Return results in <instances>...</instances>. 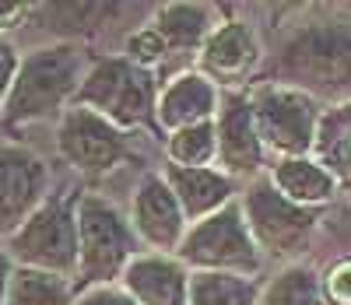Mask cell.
Listing matches in <instances>:
<instances>
[{"label":"cell","mask_w":351,"mask_h":305,"mask_svg":"<svg viewBox=\"0 0 351 305\" xmlns=\"http://www.w3.org/2000/svg\"><path fill=\"white\" fill-rule=\"evenodd\" d=\"M256 81H278L309 91L324 106L351 99V18L313 11L288 25L278 46L267 53Z\"/></svg>","instance_id":"6da1fadb"},{"label":"cell","mask_w":351,"mask_h":305,"mask_svg":"<svg viewBox=\"0 0 351 305\" xmlns=\"http://www.w3.org/2000/svg\"><path fill=\"white\" fill-rule=\"evenodd\" d=\"M88 64H92V53L77 42H39L21 53L18 77L0 109V130L14 137L25 127L56 123L77 102Z\"/></svg>","instance_id":"7a4b0ae2"},{"label":"cell","mask_w":351,"mask_h":305,"mask_svg":"<svg viewBox=\"0 0 351 305\" xmlns=\"http://www.w3.org/2000/svg\"><path fill=\"white\" fill-rule=\"evenodd\" d=\"M158 88H162L158 71L130 64L123 53H106V56H92L74 106L95 109L109 123L123 127L130 134L158 130L155 127Z\"/></svg>","instance_id":"3957f363"},{"label":"cell","mask_w":351,"mask_h":305,"mask_svg":"<svg viewBox=\"0 0 351 305\" xmlns=\"http://www.w3.org/2000/svg\"><path fill=\"white\" fill-rule=\"evenodd\" d=\"M137 253H141V239L127 218V210H120L102 193H81L74 288L84 291L92 284H116Z\"/></svg>","instance_id":"277c9868"},{"label":"cell","mask_w":351,"mask_h":305,"mask_svg":"<svg viewBox=\"0 0 351 305\" xmlns=\"http://www.w3.org/2000/svg\"><path fill=\"white\" fill-rule=\"evenodd\" d=\"M77 186L53 190L28 221L4 242L18 267L49 270L60 278H77Z\"/></svg>","instance_id":"5b68a950"},{"label":"cell","mask_w":351,"mask_h":305,"mask_svg":"<svg viewBox=\"0 0 351 305\" xmlns=\"http://www.w3.org/2000/svg\"><path fill=\"white\" fill-rule=\"evenodd\" d=\"M250 102H253L256 130L263 137V147H267L271 162L313 155L319 123H324V112H327L324 102L313 99L309 91L278 84V81H253Z\"/></svg>","instance_id":"8992f818"},{"label":"cell","mask_w":351,"mask_h":305,"mask_svg":"<svg viewBox=\"0 0 351 305\" xmlns=\"http://www.w3.org/2000/svg\"><path fill=\"white\" fill-rule=\"evenodd\" d=\"M239 207L246 215V225L256 239V246L263 256H274V260H291L299 256L309 239L316 235L319 221H324V210L316 207H302L295 200H288L271 175L263 172L256 179H250L243 193H239Z\"/></svg>","instance_id":"52a82bcc"},{"label":"cell","mask_w":351,"mask_h":305,"mask_svg":"<svg viewBox=\"0 0 351 305\" xmlns=\"http://www.w3.org/2000/svg\"><path fill=\"white\" fill-rule=\"evenodd\" d=\"M190 270H218V273H243V278H256L263 256L256 239L246 225V215L239 200L228 204L215 215L200 218L186 228L180 249H176Z\"/></svg>","instance_id":"ba28073f"},{"label":"cell","mask_w":351,"mask_h":305,"mask_svg":"<svg viewBox=\"0 0 351 305\" xmlns=\"http://www.w3.org/2000/svg\"><path fill=\"white\" fill-rule=\"evenodd\" d=\"M56 155L67 169H74L84 179H102L123 169L134 158V134L109 123L106 116L84 106H71L56 119Z\"/></svg>","instance_id":"9c48e42d"},{"label":"cell","mask_w":351,"mask_h":305,"mask_svg":"<svg viewBox=\"0 0 351 305\" xmlns=\"http://www.w3.org/2000/svg\"><path fill=\"white\" fill-rule=\"evenodd\" d=\"M263 64H267L263 39L243 18H221L193 60V67L200 74H208L221 91L250 88L260 77Z\"/></svg>","instance_id":"30bf717a"},{"label":"cell","mask_w":351,"mask_h":305,"mask_svg":"<svg viewBox=\"0 0 351 305\" xmlns=\"http://www.w3.org/2000/svg\"><path fill=\"white\" fill-rule=\"evenodd\" d=\"M49 193L53 172L39 151L21 141H0V242H8Z\"/></svg>","instance_id":"8fae6325"},{"label":"cell","mask_w":351,"mask_h":305,"mask_svg":"<svg viewBox=\"0 0 351 305\" xmlns=\"http://www.w3.org/2000/svg\"><path fill=\"white\" fill-rule=\"evenodd\" d=\"M215 137H218V169L228 172L232 179H239L243 186L250 179L267 172L271 155H267L263 137L256 130L250 88L221 91V106L215 116Z\"/></svg>","instance_id":"7c38bea8"},{"label":"cell","mask_w":351,"mask_h":305,"mask_svg":"<svg viewBox=\"0 0 351 305\" xmlns=\"http://www.w3.org/2000/svg\"><path fill=\"white\" fill-rule=\"evenodd\" d=\"M127 218H130L144 249L172 253V256H176V249H180V242L190 228V221H186L183 207H180V200H176L162 169H152V172L141 175V182L130 193Z\"/></svg>","instance_id":"4fadbf2b"},{"label":"cell","mask_w":351,"mask_h":305,"mask_svg":"<svg viewBox=\"0 0 351 305\" xmlns=\"http://www.w3.org/2000/svg\"><path fill=\"white\" fill-rule=\"evenodd\" d=\"M218 106H221V88L197 67H180L158 88L155 127L158 134H172L193 123H211L218 116Z\"/></svg>","instance_id":"5bb4252c"},{"label":"cell","mask_w":351,"mask_h":305,"mask_svg":"<svg viewBox=\"0 0 351 305\" xmlns=\"http://www.w3.org/2000/svg\"><path fill=\"white\" fill-rule=\"evenodd\" d=\"M130 0H43L36 25L49 36V42H77L88 46L120 25Z\"/></svg>","instance_id":"9a60e30c"},{"label":"cell","mask_w":351,"mask_h":305,"mask_svg":"<svg viewBox=\"0 0 351 305\" xmlns=\"http://www.w3.org/2000/svg\"><path fill=\"white\" fill-rule=\"evenodd\" d=\"M190 278L193 270L180 256L141 249L127 263L120 284L137 305H190Z\"/></svg>","instance_id":"2e32d148"},{"label":"cell","mask_w":351,"mask_h":305,"mask_svg":"<svg viewBox=\"0 0 351 305\" xmlns=\"http://www.w3.org/2000/svg\"><path fill=\"white\" fill-rule=\"evenodd\" d=\"M225 14L211 4V0H165L158 4L148 18V25L158 32V39L169 49V60H186L200 53V46L208 42L215 32V25Z\"/></svg>","instance_id":"e0dca14e"},{"label":"cell","mask_w":351,"mask_h":305,"mask_svg":"<svg viewBox=\"0 0 351 305\" xmlns=\"http://www.w3.org/2000/svg\"><path fill=\"white\" fill-rule=\"evenodd\" d=\"M169 186L176 193V200H180L186 221H200L215 215V210L236 204L239 193H243V182L232 179L228 172H221L218 165H204V169H180V165H165L162 169Z\"/></svg>","instance_id":"ac0fdd59"},{"label":"cell","mask_w":351,"mask_h":305,"mask_svg":"<svg viewBox=\"0 0 351 305\" xmlns=\"http://www.w3.org/2000/svg\"><path fill=\"white\" fill-rule=\"evenodd\" d=\"M267 175L271 182L288 197L302 207H316L324 210L327 204H334L341 197L337 190V179L334 172L319 162L316 155H295V158H274L267 165Z\"/></svg>","instance_id":"d6986e66"},{"label":"cell","mask_w":351,"mask_h":305,"mask_svg":"<svg viewBox=\"0 0 351 305\" xmlns=\"http://www.w3.org/2000/svg\"><path fill=\"white\" fill-rule=\"evenodd\" d=\"M313 155L334 172L341 197L351 204V99L341 106H327Z\"/></svg>","instance_id":"ffe728a7"},{"label":"cell","mask_w":351,"mask_h":305,"mask_svg":"<svg viewBox=\"0 0 351 305\" xmlns=\"http://www.w3.org/2000/svg\"><path fill=\"white\" fill-rule=\"evenodd\" d=\"M256 305H334L324 291V278L309 263H288L260 288Z\"/></svg>","instance_id":"44dd1931"},{"label":"cell","mask_w":351,"mask_h":305,"mask_svg":"<svg viewBox=\"0 0 351 305\" xmlns=\"http://www.w3.org/2000/svg\"><path fill=\"white\" fill-rule=\"evenodd\" d=\"M77 288L71 278L49 270H32V267H14V278L8 288L4 305H74Z\"/></svg>","instance_id":"7402d4cb"},{"label":"cell","mask_w":351,"mask_h":305,"mask_svg":"<svg viewBox=\"0 0 351 305\" xmlns=\"http://www.w3.org/2000/svg\"><path fill=\"white\" fill-rule=\"evenodd\" d=\"M260 284L243 273L193 270L190 278V305H256Z\"/></svg>","instance_id":"603a6c76"},{"label":"cell","mask_w":351,"mask_h":305,"mask_svg":"<svg viewBox=\"0 0 351 305\" xmlns=\"http://www.w3.org/2000/svg\"><path fill=\"white\" fill-rule=\"evenodd\" d=\"M165 165H180V169L218 165L215 119H211V123H193V127L165 134Z\"/></svg>","instance_id":"cb8c5ba5"},{"label":"cell","mask_w":351,"mask_h":305,"mask_svg":"<svg viewBox=\"0 0 351 305\" xmlns=\"http://www.w3.org/2000/svg\"><path fill=\"white\" fill-rule=\"evenodd\" d=\"M130 64H137V67H148V71H158L162 74V67L169 64V49H165V42L158 39V32L144 21V25H137V28H130V32L123 36V49H120Z\"/></svg>","instance_id":"d4e9b609"},{"label":"cell","mask_w":351,"mask_h":305,"mask_svg":"<svg viewBox=\"0 0 351 305\" xmlns=\"http://www.w3.org/2000/svg\"><path fill=\"white\" fill-rule=\"evenodd\" d=\"M256 4H260L263 14H267V21H271L274 28H281V32H285L288 25L302 21L306 14H313V11L319 8L316 0H256Z\"/></svg>","instance_id":"484cf974"},{"label":"cell","mask_w":351,"mask_h":305,"mask_svg":"<svg viewBox=\"0 0 351 305\" xmlns=\"http://www.w3.org/2000/svg\"><path fill=\"white\" fill-rule=\"evenodd\" d=\"M74 305H137V302L120 281H116V284H92V288L77 291Z\"/></svg>","instance_id":"4316f807"},{"label":"cell","mask_w":351,"mask_h":305,"mask_svg":"<svg viewBox=\"0 0 351 305\" xmlns=\"http://www.w3.org/2000/svg\"><path fill=\"white\" fill-rule=\"evenodd\" d=\"M324 291L334 305H351V256L337 260L330 270H327V278H324Z\"/></svg>","instance_id":"83f0119b"},{"label":"cell","mask_w":351,"mask_h":305,"mask_svg":"<svg viewBox=\"0 0 351 305\" xmlns=\"http://www.w3.org/2000/svg\"><path fill=\"white\" fill-rule=\"evenodd\" d=\"M39 8H43V0H0V25L8 32H14V28L36 21Z\"/></svg>","instance_id":"f1b7e54d"},{"label":"cell","mask_w":351,"mask_h":305,"mask_svg":"<svg viewBox=\"0 0 351 305\" xmlns=\"http://www.w3.org/2000/svg\"><path fill=\"white\" fill-rule=\"evenodd\" d=\"M18 67H21V49L11 39H0V109H4V102L11 95V84L18 77Z\"/></svg>","instance_id":"f546056e"},{"label":"cell","mask_w":351,"mask_h":305,"mask_svg":"<svg viewBox=\"0 0 351 305\" xmlns=\"http://www.w3.org/2000/svg\"><path fill=\"white\" fill-rule=\"evenodd\" d=\"M14 260H11V253H8V246L0 242V305L8 302V288H11V278H14Z\"/></svg>","instance_id":"4dcf8cb0"},{"label":"cell","mask_w":351,"mask_h":305,"mask_svg":"<svg viewBox=\"0 0 351 305\" xmlns=\"http://www.w3.org/2000/svg\"><path fill=\"white\" fill-rule=\"evenodd\" d=\"M319 11H330V14H341V8L348 4V0H316Z\"/></svg>","instance_id":"1f68e13d"},{"label":"cell","mask_w":351,"mask_h":305,"mask_svg":"<svg viewBox=\"0 0 351 305\" xmlns=\"http://www.w3.org/2000/svg\"><path fill=\"white\" fill-rule=\"evenodd\" d=\"M341 14H344V18H351V0H348V4L341 8Z\"/></svg>","instance_id":"d6a6232c"},{"label":"cell","mask_w":351,"mask_h":305,"mask_svg":"<svg viewBox=\"0 0 351 305\" xmlns=\"http://www.w3.org/2000/svg\"><path fill=\"white\" fill-rule=\"evenodd\" d=\"M0 39H8V28L4 25H0Z\"/></svg>","instance_id":"836d02e7"}]
</instances>
